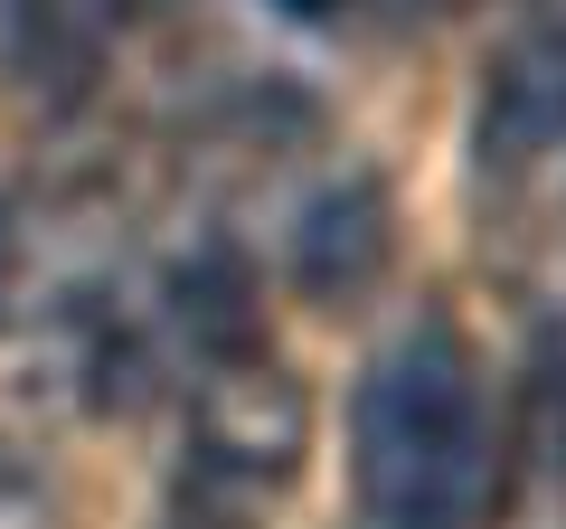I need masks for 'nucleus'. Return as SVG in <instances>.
<instances>
[{
  "instance_id": "f03ea898",
  "label": "nucleus",
  "mask_w": 566,
  "mask_h": 529,
  "mask_svg": "<svg viewBox=\"0 0 566 529\" xmlns=\"http://www.w3.org/2000/svg\"><path fill=\"white\" fill-rule=\"evenodd\" d=\"M312 454V397L264 341L189 360V473L227 491H283Z\"/></svg>"
},
{
  "instance_id": "6e6552de",
  "label": "nucleus",
  "mask_w": 566,
  "mask_h": 529,
  "mask_svg": "<svg viewBox=\"0 0 566 529\" xmlns=\"http://www.w3.org/2000/svg\"><path fill=\"white\" fill-rule=\"evenodd\" d=\"M10 274H20V237H10V208H0V303H10Z\"/></svg>"
},
{
  "instance_id": "423d86ee",
  "label": "nucleus",
  "mask_w": 566,
  "mask_h": 529,
  "mask_svg": "<svg viewBox=\"0 0 566 529\" xmlns=\"http://www.w3.org/2000/svg\"><path fill=\"white\" fill-rule=\"evenodd\" d=\"M48 520H57V491H48L39 454L0 435V529H48Z\"/></svg>"
},
{
  "instance_id": "39448f33",
  "label": "nucleus",
  "mask_w": 566,
  "mask_h": 529,
  "mask_svg": "<svg viewBox=\"0 0 566 529\" xmlns=\"http://www.w3.org/2000/svg\"><path fill=\"white\" fill-rule=\"evenodd\" d=\"M520 464L528 483L566 491V322H547L520 369Z\"/></svg>"
},
{
  "instance_id": "20e7f679",
  "label": "nucleus",
  "mask_w": 566,
  "mask_h": 529,
  "mask_svg": "<svg viewBox=\"0 0 566 529\" xmlns=\"http://www.w3.org/2000/svg\"><path fill=\"white\" fill-rule=\"evenodd\" d=\"M397 256V218H387V189L368 170H340L322 180L303 208H293V237H283V264L312 303H359L368 284Z\"/></svg>"
},
{
  "instance_id": "0eeeda50",
  "label": "nucleus",
  "mask_w": 566,
  "mask_h": 529,
  "mask_svg": "<svg viewBox=\"0 0 566 529\" xmlns=\"http://www.w3.org/2000/svg\"><path fill=\"white\" fill-rule=\"evenodd\" d=\"M170 529H245V491L208 483V473H189L180 501H170Z\"/></svg>"
},
{
  "instance_id": "7ed1b4c3",
  "label": "nucleus",
  "mask_w": 566,
  "mask_h": 529,
  "mask_svg": "<svg viewBox=\"0 0 566 529\" xmlns=\"http://www.w3.org/2000/svg\"><path fill=\"white\" fill-rule=\"evenodd\" d=\"M472 162L528 227L566 246V29H528L491 58Z\"/></svg>"
},
{
  "instance_id": "f257e3e1",
  "label": "nucleus",
  "mask_w": 566,
  "mask_h": 529,
  "mask_svg": "<svg viewBox=\"0 0 566 529\" xmlns=\"http://www.w3.org/2000/svg\"><path fill=\"white\" fill-rule=\"evenodd\" d=\"M349 473L368 529H472L491 501V416L482 369L453 322H406L368 360L349 407Z\"/></svg>"
}]
</instances>
